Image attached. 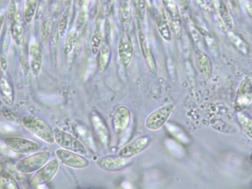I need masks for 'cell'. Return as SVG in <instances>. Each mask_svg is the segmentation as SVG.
<instances>
[{
	"label": "cell",
	"mask_w": 252,
	"mask_h": 189,
	"mask_svg": "<svg viewBox=\"0 0 252 189\" xmlns=\"http://www.w3.org/2000/svg\"><path fill=\"white\" fill-rule=\"evenodd\" d=\"M23 124L26 129L42 141L53 144L55 143L54 131L47 121L34 115H26L23 118Z\"/></svg>",
	"instance_id": "6da1fadb"
},
{
	"label": "cell",
	"mask_w": 252,
	"mask_h": 189,
	"mask_svg": "<svg viewBox=\"0 0 252 189\" xmlns=\"http://www.w3.org/2000/svg\"><path fill=\"white\" fill-rule=\"evenodd\" d=\"M51 157V152L49 151L34 152L20 159L16 165V169L22 174L36 172L49 160Z\"/></svg>",
	"instance_id": "7a4b0ae2"
},
{
	"label": "cell",
	"mask_w": 252,
	"mask_h": 189,
	"mask_svg": "<svg viewBox=\"0 0 252 189\" xmlns=\"http://www.w3.org/2000/svg\"><path fill=\"white\" fill-rule=\"evenodd\" d=\"M54 131L55 142L60 147L82 155L88 154V148L78 137L62 128H55Z\"/></svg>",
	"instance_id": "3957f363"
},
{
	"label": "cell",
	"mask_w": 252,
	"mask_h": 189,
	"mask_svg": "<svg viewBox=\"0 0 252 189\" xmlns=\"http://www.w3.org/2000/svg\"><path fill=\"white\" fill-rule=\"evenodd\" d=\"M174 110L175 105L173 103H166L156 110L153 111L146 119V128L151 131L160 129L170 118Z\"/></svg>",
	"instance_id": "277c9868"
},
{
	"label": "cell",
	"mask_w": 252,
	"mask_h": 189,
	"mask_svg": "<svg viewBox=\"0 0 252 189\" xmlns=\"http://www.w3.org/2000/svg\"><path fill=\"white\" fill-rule=\"evenodd\" d=\"M60 168V162L57 159L48 160L42 168L36 171L30 181L31 186L39 187L46 184L53 180L57 175Z\"/></svg>",
	"instance_id": "5b68a950"
},
{
	"label": "cell",
	"mask_w": 252,
	"mask_h": 189,
	"mask_svg": "<svg viewBox=\"0 0 252 189\" xmlns=\"http://www.w3.org/2000/svg\"><path fill=\"white\" fill-rule=\"evenodd\" d=\"M252 101V81L249 76H245L238 87L234 99V109L237 112L245 110Z\"/></svg>",
	"instance_id": "8992f818"
},
{
	"label": "cell",
	"mask_w": 252,
	"mask_h": 189,
	"mask_svg": "<svg viewBox=\"0 0 252 189\" xmlns=\"http://www.w3.org/2000/svg\"><path fill=\"white\" fill-rule=\"evenodd\" d=\"M5 144L10 150L22 155L34 153L42 147L38 142L18 137H8L5 140Z\"/></svg>",
	"instance_id": "52a82bcc"
},
{
	"label": "cell",
	"mask_w": 252,
	"mask_h": 189,
	"mask_svg": "<svg viewBox=\"0 0 252 189\" xmlns=\"http://www.w3.org/2000/svg\"><path fill=\"white\" fill-rule=\"evenodd\" d=\"M56 156L62 163L72 168L82 169L89 166L90 162L83 155L67 149H59L56 150Z\"/></svg>",
	"instance_id": "ba28073f"
},
{
	"label": "cell",
	"mask_w": 252,
	"mask_h": 189,
	"mask_svg": "<svg viewBox=\"0 0 252 189\" xmlns=\"http://www.w3.org/2000/svg\"><path fill=\"white\" fill-rule=\"evenodd\" d=\"M131 162L132 161L130 159H126L117 155L101 157L97 159L95 163L98 168L104 171L116 172L125 169L130 165Z\"/></svg>",
	"instance_id": "9c48e42d"
},
{
	"label": "cell",
	"mask_w": 252,
	"mask_h": 189,
	"mask_svg": "<svg viewBox=\"0 0 252 189\" xmlns=\"http://www.w3.org/2000/svg\"><path fill=\"white\" fill-rule=\"evenodd\" d=\"M150 136H140L119 149L118 155L122 158L131 159L145 150L150 145Z\"/></svg>",
	"instance_id": "30bf717a"
},
{
	"label": "cell",
	"mask_w": 252,
	"mask_h": 189,
	"mask_svg": "<svg viewBox=\"0 0 252 189\" xmlns=\"http://www.w3.org/2000/svg\"><path fill=\"white\" fill-rule=\"evenodd\" d=\"M91 121L97 138L104 147H108L110 143V133L105 121L98 112H93Z\"/></svg>",
	"instance_id": "8fae6325"
},
{
	"label": "cell",
	"mask_w": 252,
	"mask_h": 189,
	"mask_svg": "<svg viewBox=\"0 0 252 189\" xmlns=\"http://www.w3.org/2000/svg\"><path fill=\"white\" fill-rule=\"evenodd\" d=\"M29 65L32 74L37 76L40 73L42 66V51L37 40L31 41L29 50Z\"/></svg>",
	"instance_id": "7c38bea8"
},
{
	"label": "cell",
	"mask_w": 252,
	"mask_h": 189,
	"mask_svg": "<svg viewBox=\"0 0 252 189\" xmlns=\"http://www.w3.org/2000/svg\"><path fill=\"white\" fill-rule=\"evenodd\" d=\"M131 113L126 106H119L115 111L113 118V126L116 132L125 131L130 124Z\"/></svg>",
	"instance_id": "4fadbf2b"
},
{
	"label": "cell",
	"mask_w": 252,
	"mask_h": 189,
	"mask_svg": "<svg viewBox=\"0 0 252 189\" xmlns=\"http://www.w3.org/2000/svg\"><path fill=\"white\" fill-rule=\"evenodd\" d=\"M119 56L124 66H129L133 56V44L127 33H124L119 44Z\"/></svg>",
	"instance_id": "5bb4252c"
},
{
	"label": "cell",
	"mask_w": 252,
	"mask_h": 189,
	"mask_svg": "<svg viewBox=\"0 0 252 189\" xmlns=\"http://www.w3.org/2000/svg\"><path fill=\"white\" fill-rule=\"evenodd\" d=\"M0 95L8 106H12L15 99L14 87L7 72L2 71L0 73Z\"/></svg>",
	"instance_id": "9a60e30c"
},
{
	"label": "cell",
	"mask_w": 252,
	"mask_h": 189,
	"mask_svg": "<svg viewBox=\"0 0 252 189\" xmlns=\"http://www.w3.org/2000/svg\"><path fill=\"white\" fill-rule=\"evenodd\" d=\"M164 4L166 6V11L169 14V25L171 29L175 32V35L179 38L182 32L179 10L176 4L172 0H164Z\"/></svg>",
	"instance_id": "2e32d148"
},
{
	"label": "cell",
	"mask_w": 252,
	"mask_h": 189,
	"mask_svg": "<svg viewBox=\"0 0 252 189\" xmlns=\"http://www.w3.org/2000/svg\"><path fill=\"white\" fill-rule=\"evenodd\" d=\"M140 46H141V53L145 59L146 63L148 66L149 70L153 74L157 72V63L155 60L154 56L152 53L150 44L147 41V37L144 32H140L139 33Z\"/></svg>",
	"instance_id": "e0dca14e"
},
{
	"label": "cell",
	"mask_w": 252,
	"mask_h": 189,
	"mask_svg": "<svg viewBox=\"0 0 252 189\" xmlns=\"http://www.w3.org/2000/svg\"><path fill=\"white\" fill-rule=\"evenodd\" d=\"M11 22V35L13 41L17 45H22L24 40V25H23V19L18 11H17L14 19Z\"/></svg>",
	"instance_id": "ac0fdd59"
},
{
	"label": "cell",
	"mask_w": 252,
	"mask_h": 189,
	"mask_svg": "<svg viewBox=\"0 0 252 189\" xmlns=\"http://www.w3.org/2000/svg\"><path fill=\"white\" fill-rule=\"evenodd\" d=\"M195 62L199 72L205 78H209L213 69L210 58L203 52L197 50L195 53Z\"/></svg>",
	"instance_id": "d6986e66"
},
{
	"label": "cell",
	"mask_w": 252,
	"mask_h": 189,
	"mask_svg": "<svg viewBox=\"0 0 252 189\" xmlns=\"http://www.w3.org/2000/svg\"><path fill=\"white\" fill-rule=\"evenodd\" d=\"M74 129L78 138L86 146L87 148L92 149L93 151L96 150V146L92 133L88 127L83 124H76L75 125Z\"/></svg>",
	"instance_id": "ffe728a7"
},
{
	"label": "cell",
	"mask_w": 252,
	"mask_h": 189,
	"mask_svg": "<svg viewBox=\"0 0 252 189\" xmlns=\"http://www.w3.org/2000/svg\"><path fill=\"white\" fill-rule=\"evenodd\" d=\"M237 118L243 132L252 140V117L245 110H242L237 112Z\"/></svg>",
	"instance_id": "44dd1931"
},
{
	"label": "cell",
	"mask_w": 252,
	"mask_h": 189,
	"mask_svg": "<svg viewBox=\"0 0 252 189\" xmlns=\"http://www.w3.org/2000/svg\"><path fill=\"white\" fill-rule=\"evenodd\" d=\"M59 35V26L58 23L55 22L53 23L52 31H51V35H50V40H51V66L55 67L57 66V45H58Z\"/></svg>",
	"instance_id": "7402d4cb"
},
{
	"label": "cell",
	"mask_w": 252,
	"mask_h": 189,
	"mask_svg": "<svg viewBox=\"0 0 252 189\" xmlns=\"http://www.w3.org/2000/svg\"><path fill=\"white\" fill-rule=\"evenodd\" d=\"M110 47L107 44H104L102 47H100L98 50V69L101 72L104 71L108 66L110 59Z\"/></svg>",
	"instance_id": "603a6c76"
},
{
	"label": "cell",
	"mask_w": 252,
	"mask_h": 189,
	"mask_svg": "<svg viewBox=\"0 0 252 189\" xmlns=\"http://www.w3.org/2000/svg\"><path fill=\"white\" fill-rule=\"evenodd\" d=\"M157 27L158 32L163 39L169 41L172 40L170 28H169V22L165 16H160L157 19Z\"/></svg>",
	"instance_id": "cb8c5ba5"
},
{
	"label": "cell",
	"mask_w": 252,
	"mask_h": 189,
	"mask_svg": "<svg viewBox=\"0 0 252 189\" xmlns=\"http://www.w3.org/2000/svg\"><path fill=\"white\" fill-rule=\"evenodd\" d=\"M36 7H37V0H26L25 4L23 16L24 19L27 23H31L33 21L36 14Z\"/></svg>",
	"instance_id": "d4e9b609"
},
{
	"label": "cell",
	"mask_w": 252,
	"mask_h": 189,
	"mask_svg": "<svg viewBox=\"0 0 252 189\" xmlns=\"http://www.w3.org/2000/svg\"><path fill=\"white\" fill-rule=\"evenodd\" d=\"M0 185L2 186V189H20L18 183L16 181L15 179L13 177L11 174L5 171L0 173Z\"/></svg>",
	"instance_id": "484cf974"
},
{
	"label": "cell",
	"mask_w": 252,
	"mask_h": 189,
	"mask_svg": "<svg viewBox=\"0 0 252 189\" xmlns=\"http://www.w3.org/2000/svg\"><path fill=\"white\" fill-rule=\"evenodd\" d=\"M102 42V31L100 25H96L95 31L92 35V40H91V50H92L93 54L95 55L99 50Z\"/></svg>",
	"instance_id": "4316f807"
},
{
	"label": "cell",
	"mask_w": 252,
	"mask_h": 189,
	"mask_svg": "<svg viewBox=\"0 0 252 189\" xmlns=\"http://www.w3.org/2000/svg\"><path fill=\"white\" fill-rule=\"evenodd\" d=\"M53 22L51 17L46 18L42 22L41 28V39L44 44L48 41L52 31Z\"/></svg>",
	"instance_id": "83f0119b"
},
{
	"label": "cell",
	"mask_w": 252,
	"mask_h": 189,
	"mask_svg": "<svg viewBox=\"0 0 252 189\" xmlns=\"http://www.w3.org/2000/svg\"><path fill=\"white\" fill-rule=\"evenodd\" d=\"M77 34L75 31H70L66 38L65 42L64 45V53L66 56H68L73 52L76 45Z\"/></svg>",
	"instance_id": "f1b7e54d"
},
{
	"label": "cell",
	"mask_w": 252,
	"mask_h": 189,
	"mask_svg": "<svg viewBox=\"0 0 252 189\" xmlns=\"http://www.w3.org/2000/svg\"><path fill=\"white\" fill-rule=\"evenodd\" d=\"M228 38L231 40L232 44L243 54H247L248 46L246 42L239 35H236L235 33L231 32V31L228 32Z\"/></svg>",
	"instance_id": "f546056e"
},
{
	"label": "cell",
	"mask_w": 252,
	"mask_h": 189,
	"mask_svg": "<svg viewBox=\"0 0 252 189\" xmlns=\"http://www.w3.org/2000/svg\"><path fill=\"white\" fill-rule=\"evenodd\" d=\"M68 14L69 9L64 8L58 23L59 32H60V36H64L67 32V25H68Z\"/></svg>",
	"instance_id": "4dcf8cb0"
},
{
	"label": "cell",
	"mask_w": 252,
	"mask_h": 189,
	"mask_svg": "<svg viewBox=\"0 0 252 189\" xmlns=\"http://www.w3.org/2000/svg\"><path fill=\"white\" fill-rule=\"evenodd\" d=\"M121 19L122 22H128L130 20V10L127 1H124L121 9Z\"/></svg>",
	"instance_id": "1f68e13d"
},
{
	"label": "cell",
	"mask_w": 252,
	"mask_h": 189,
	"mask_svg": "<svg viewBox=\"0 0 252 189\" xmlns=\"http://www.w3.org/2000/svg\"><path fill=\"white\" fill-rule=\"evenodd\" d=\"M85 20H86V13L85 10H81L80 13L78 15L77 19H76V29L80 30L84 26Z\"/></svg>",
	"instance_id": "d6a6232c"
},
{
	"label": "cell",
	"mask_w": 252,
	"mask_h": 189,
	"mask_svg": "<svg viewBox=\"0 0 252 189\" xmlns=\"http://www.w3.org/2000/svg\"><path fill=\"white\" fill-rule=\"evenodd\" d=\"M16 13H17V10H16L15 3H14V1H11L9 4H8V10H7L8 18L11 22L14 19Z\"/></svg>",
	"instance_id": "836d02e7"
},
{
	"label": "cell",
	"mask_w": 252,
	"mask_h": 189,
	"mask_svg": "<svg viewBox=\"0 0 252 189\" xmlns=\"http://www.w3.org/2000/svg\"><path fill=\"white\" fill-rule=\"evenodd\" d=\"M137 7L138 10L139 11V14L141 16H144L145 15L146 10V2L145 0H136Z\"/></svg>",
	"instance_id": "e575fe53"
},
{
	"label": "cell",
	"mask_w": 252,
	"mask_h": 189,
	"mask_svg": "<svg viewBox=\"0 0 252 189\" xmlns=\"http://www.w3.org/2000/svg\"><path fill=\"white\" fill-rule=\"evenodd\" d=\"M0 67H1V70L4 71V72H7L8 70V62L6 56H0Z\"/></svg>",
	"instance_id": "d590c367"
},
{
	"label": "cell",
	"mask_w": 252,
	"mask_h": 189,
	"mask_svg": "<svg viewBox=\"0 0 252 189\" xmlns=\"http://www.w3.org/2000/svg\"><path fill=\"white\" fill-rule=\"evenodd\" d=\"M4 22H5V13L2 9H0V33L3 28Z\"/></svg>",
	"instance_id": "8d00e7d4"
},
{
	"label": "cell",
	"mask_w": 252,
	"mask_h": 189,
	"mask_svg": "<svg viewBox=\"0 0 252 189\" xmlns=\"http://www.w3.org/2000/svg\"><path fill=\"white\" fill-rule=\"evenodd\" d=\"M197 1V4L201 6L202 7H206V3H205V0H195Z\"/></svg>",
	"instance_id": "74e56055"
},
{
	"label": "cell",
	"mask_w": 252,
	"mask_h": 189,
	"mask_svg": "<svg viewBox=\"0 0 252 189\" xmlns=\"http://www.w3.org/2000/svg\"><path fill=\"white\" fill-rule=\"evenodd\" d=\"M76 1L79 5H82V4H83L84 1H85V0H76Z\"/></svg>",
	"instance_id": "f35d334b"
},
{
	"label": "cell",
	"mask_w": 252,
	"mask_h": 189,
	"mask_svg": "<svg viewBox=\"0 0 252 189\" xmlns=\"http://www.w3.org/2000/svg\"></svg>",
	"instance_id": "ab89813d"
}]
</instances>
